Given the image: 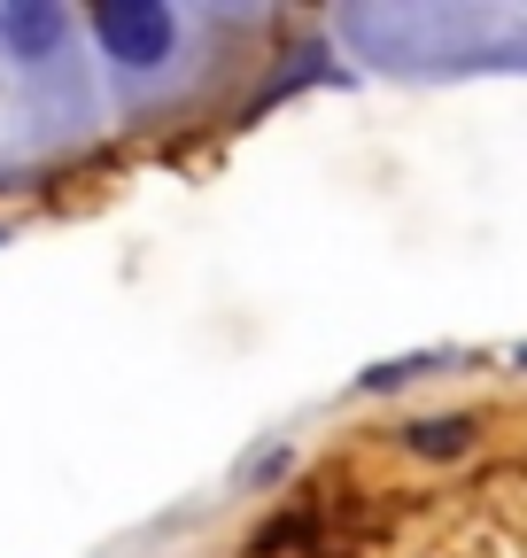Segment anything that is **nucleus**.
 <instances>
[{"mask_svg":"<svg viewBox=\"0 0 527 558\" xmlns=\"http://www.w3.org/2000/svg\"><path fill=\"white\" fill-rule=\"evenodd\" d=\"M94 39L124 70H156L171 54L179 24H171V9H156V0H101V9H94Z\"/></svg>","mask_w":527,"mask_h":558,"instance_id":"f257e3e1","label":"nucleus"},{"mask_svg":"<svg viewBox=\"0 0 527 558\" xmlns=\"http://www.w3.org/2000/svg\"><path fill=\"white\" fill-rule=\"evenodd\" d=\"M474 435H481V418H466V411H450V418H412V427H404V450H412V458H466Z\"/></svg>","mask_w":527,"mask_h":558,"instance_id":"f03ea898","label":"nucleus"},{"mask_svg":"<svg viewBox=\"0 0 527 558\" xmlns=\"http://www.w3.org/2000/svg\"><path fill=\"white\" fill-rule=\"evenodd\" d=\"M0 39H9L16 54H47L62 39V9H47V0H24V9L0 16Z\"/></svg>","mask_w":527,"mask_h":558,"instance_id":"7ed1b4c3","label":"nucleus"},{"mask_svg":"<svg viewBox=\"0 0 527 558\" xmlns=\"http://www.w3.org/2000/svg\"><path fill=\"white\" fill-rule=\"evenodd\" d=\"M442 365H450V349H419V357H388V365H372V373H365L357 388H372V396H380V388H404V380H427V373H442Z\"/></svg>","mask_w":527,"mask_h":558,"instance_id":"20e7f679","label":"nucleus"}]
</instances>
